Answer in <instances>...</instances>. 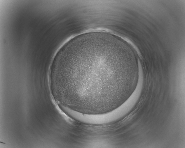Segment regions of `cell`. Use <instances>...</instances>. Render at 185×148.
Segmentation results:
<instances>
[{
    "mask_svg": "<svg viewBox=\"0 0 185 148\" xmlns=\"http://www.w3.org/2000/svg\"><path fill=\"white\" fill-rule=\"evenodd\" d=\"M60 86L71 105L92 112L114 108L129 95L137 73L130 57L114 40L94 35L69 44L56 64Z\"/></svg>",
    "mask_w": 185,
    "mask_h": 148,
    "instance_id": "1",
    "label": "cell"
}]
</instances>
